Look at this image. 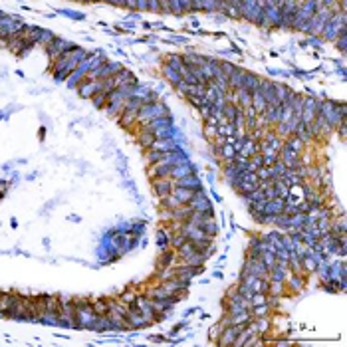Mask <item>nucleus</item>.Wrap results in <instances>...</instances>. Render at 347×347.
I'll return each instance as SVG.
<instances>
[{
    "label": "nucleus",
    "instance_id": "nucleus-1",
    "mask_svg": "<svg viewBox=\"0 0 347 347\" xmlns=\"http://www.w3.org/2000/svg\"><path fill=\"white\" fill-rule=\"evenodd\" d=\"M163 115H169V109H167V105H165L163 101H149V103H143L137 113V125L141 127V125H145V123H149V121H153V119L163 117Z\"/></svg>",
    "mask_w": 347,
    "mask_h": 347
},
{
    "label": "nucleus",
    "instance_id": "nucleus-2",
    "mask_svg": "<svg viewBox=\"0 0 347 347\" xmlns=\"http://www.w3.org/2000/svg\"><path fill=\"white\" fill-rule=\"evenodd\" d=\"M73 44L71 42H68V40H62V38H54L50 44L46 46V52L48 56H50V60L54 62V60H58L62 54H66V52H69V50H73Z\"/></svg>",
    "mask_w": 347,
    "mask_h": 347
},
{
    "label": "nucleus",
    "instance_id": "nucleus-3",
    "mask_svg": "<svg viewBox=\"0 0 347 347\" xmlns=\"http://www.w3.org/2000/svg\"><path fill=\"white\" fill-rule=\"evenodd\" d=\"M186 205H188V207H192V210H199V212H210V214H212V203L208 201V197L203 192V188L195 190L192 199H190Z\"/></svg>",
    "mask_w": 347,
    "mask_h": 347
},
{
    "label": "nucleus",
    "instance_id": "nucleus-4",
    "mask_svg": "<svg viewBox=\"0 0 347 347\" xmlns=\"http://www.w3.org/2000/svg\"><path fill=\"white\" fill-rule=\"evenodd\" d=\"M278 159L284 163L288 169H296L298 165H301V155H300V153H296V151L288 149L286 145H282V149H280V153H278Z\"/></svg>",
    "mask_w": 347,
    "mask_h": 347
},
{
    "label": "nucleus",
    "instance_id": "nucleus-5",
    "mask_svg": "<svg viewBox=\"0 0 347 347\" xmlns=\"http://www.w3.org/2000/svg\"><path fill=\"white\" fill-rule=\"evenodd\" d=\"M151 188H153V192H155V197H165V195H169V192H173V188H175V181L171 179V177H165V179H151Z\"/></svg>",
    "mask_w": 347,
    "mask_h": 347
},
{
    "label": "nucleus",
    "instance_id": "nucleus-6",
    "mask_svg": "<svg viewBox=\"0 0 347 347\" xmlns=\"http://www.w3.org/2000/svg\"><path fill=\"white\" fill-rule=\"evenodd\" d=\"M175 186H185V188H190V190H199V188H203V183L192 173V175H186L183 179H175Z\"/></svg>",
    "mask_w": 347,
    "mask_h": 347
},
{
    "label": "nucleus",
    "instance_id": "nucleus-7",
    "mask_svg": "<svg viewBox=\"0 0 347 347\" xmlns=\"http://www.w3.org/2000/svg\"><path fill=\"white\" fill-rule=\"evenodd\" d=\"M161 75L175 88L181 80H183V75H181V71L179 69H173L171 66H167V64H163V68H161Z\"/></svg>",
    "mask_w": 347,
    "mask_h": 347
},
{
    "label": "nucleus",
    "instance_id": "nucleus-8",
    "mask_svg": "<svg viewBox=\"0 0 347 347\" xmlns=\"http://www.w3.org/2000/svg\"><path fill=\"white\" fill-rule=\"evenodd\" d=\"M195 173V169H192V165H188L186 161L179 163V165H173V171H171V179L175 181V179H183V177H186V175H192Z\"/></svg>",
    "mask_w": 347,
    "mask_h": 347
},
{
    "label": "nucleus",
    "instance_id": "nucleus-9",
    "mask_svg": "<svg viewBox=\"0 0 347 347\" xmlns=\"http://www.w3.org/2000/svg\"><path fill=\"white\" fill-rule=\"evenodd\" d=\"M234 95H236V105L238 107H250L252 105V92H248V90H244V88H238V90H234Z\"/></svg>",
    "mask_w": 347,
    "mask_h": 347
},
{
    "label": "nucleus",
    "instance_id": "nucleus-10",
    "mask_svg": "<svg viewBox=\"0 0 347 347\" xmlns=\"http://www.w3.org/2000/svg\"><path fill=\"white\" fill-rule=\"evenodd\" d=\"M151 151H175L177 149V145H175V141L169 137H163V139H155L153 143H151V147H149Z\"/></svg>",
    "mask_w": 347,
    "mask_h": 347
},
{
    "label": "nucleus",
    "instance_id": "nucleus-11",
    "mask_svg": "<svg viewBox=\"0 0 347 347\" xmlns=\"http://www.w3.org/2000/svg\"><path fill=\"white\" fill-rule=\"evenodd\" d=\"M190 214H192V207H188V205H181V207H177L175 210H171V218L173 220H179V222H186L190 218Z\"/></svg>",
    "mask_w": 347,
    "mask_h": 347
},
{
    "label": "nucleus",
    "instance_id": "nucleus-12",
    "mask_svg": "<svg viewBox=\"0 0 347 347\" xmlns=\"http://www.w3.org/2000/svg\"><path fill=\"white\" fill-rule=\"evenodd\" d=\"M244 73H246V69L244 68H236L234 69V73L228 75V88H230V90H238V88H242Z\"/></svg>",
    "mask_w": 347,
    "mask_h": 347
},
{
    "label": "nucleus",
    "instance_id": "nucleus-13",
    "mask_svg": "<svg viewBox=\"0 0 347 347\" xmlns=\"http://www.w3.org/2000/svg\"><path fill=\"white\" fill-rule=\"evenodd\" d=\"M284 145L288 147V149H292V151H296V153H303V149H305V143L301 141L298 135H288V137L284 139Z\"/></svg>",
    "mask_w": 347,
    "mask_h": 347
},
{
    "label": "nucleus",
    "instance_id": "nucleus-14",
    "mask_svg": "<svg viewBox=\"0 0 347 347\" xmlns=\"http://www.w3.org/2000/svg\"><path fill=\"white\" fill-rule=\"evenodd\" d=\"M258 84H260V75H256L252 71H246V73H244V82H242V88H244V90L256 92V90H258Z\"/></svg>",
    "mask_w": 347,
    "mask_h": 347
},
{
    "label": "nucleus",
    "instance_id": "nucleus-15",
    "mask_svg": "<svg viewBox=\"0 0 347 347\" xmlns=\"http://www.w3.org/2000/svg\"><path fill=\"white\" fill-rule=\"evenodd\" d=\"M173 195L177 197V201L181 203V205H186L190 199H192V195H195V190H190V188H185V186H175L173 188Z\"/></svg>",
    "mask_w": 347,
    "mask_h": 347
},
{
    "label": "nucleus",
    "instance_id": "nucleus-16",
    "mask_svg": "<svg viewBox=\"0 0 347 347\" xmlns=\"http://www.w3.org/2000/svg\"><path fill=\"white\" fill-rule=\"evenodd\" d=\"M272 88H274V95H276V99L280 103H284V101L288 99L290 92H292L286 84H280V82H272Z\"/></svg>",
    "mask_w": 347,
    "mask_h": 347
},
{
    "label": "nucleus",
    "instance_id": "nucleus-17",
    "mask_svg": "<svg viewBox=\"0 0 347 347\" xmlns=\"http://www.w3.org/2000/svg\"><path fill=\"white\" fill-rule=\"evenodd\" d=\"M240 111H242V107H238L236 103H230V101H226V105L222 107V115H224V119H226L228 123H232Z\"/></svg>",
    "mask_w": 347,
    "mask_h": 347
},
{
    "label": "nucleus",
    "instance_id": "nucleus-18",
    "mask_svg": "<svg viewBox=\"0 0 347 347\" xmlns=\"http://www.w3.org/2000/svg\"><path fill=\"white\" fill-rule=\"evenodd\" d=\"M165 64H167V66H171L173 69H179V71H181L183 66H185V64H183V56H181V54H167V56H165Z\"/></svg>",
    "mask_w": 347,
    "mask_h": 347
},
{
    "label": "nucleus",
    "instance_id": "nucleus-19",
    "mask_svg": "<svg viewBox=\"0 0 347 347\" xmlns=\"http://www.w3.org/2000/svg\"><path fill=\"white\" fill-rule=\"evenodd\" d=\"M159 203H161V208H167V210H175L177 207H181V203L177 201V197H175L173 192H169V195L161 197V199H159Z\"/></svg>",
    "mask_w": 347,
    "mask_h": 347
},
{
    "label": "nucleus",
    "instance_id": "nucleus-20",
    "mask_svg": "<svg viewBox=\"0 0 347 347\" xmlns=\"http://www.w3.org/2000/svg\"><path fill=\"white\" fill-rule=\"evenodd\" d=\"M218 155H220L226 163H230V161H234V157H236V149H234V145H230V143H224V145L218 149Z\"/></svg>",
    "mask_w": 347,
    "mask_h": 347
},
{
    "label": "nucleus",
    "instance_id": "nucleus-21",
    "mask_svg": "<svg viewBox=\"0 0 347 347\" xmlns=\"http://www.w3.org/2000/svg\"><path fill=\"white\" fill-rule=\"evenodd\" d=\"M270 305L268 303H260V305H252L250 307V316H252V320H256V318H264V316H270Z\"/></svg>",
    "mask_w": 347,
    "mask_h": 347
},
{
    "label": "nucleus",
    "instance_id": "nucleus-22",
    "mask_svg": "<svg viewBox=\"0 0 347 347\" xmlns=\"http://www.w3.org/2000/svg\"><path fill=\"white\" fill-rule=\"evenodd\" d=\"M266 105H268V103H266L264 95L258 92V90H256V92H252V107H254L256 111H258V113H262V111L266 109Z\"/></svg>",
    "mask_w": 347,
    "mask_h": 347
},
{
    "label": "nucleus",
    "instance_id": "nucleus-23",
    "mask_svg": "<svg viewBox=\"0 0 347 347\" xmlns=\"http://www.w3.org/2000/svg\"><path fill=\"white\" fill-rule=\"evenodd\" d=\"M201 228L207 232L210 238H214V236L218 234V224H216V220H214L212 216H210V218H207V220L201 224Z\"/></svg>",
    "mask_w": 347,
    "mask_h": 347
},
{
    "label": "nucleus",
    "instance_id": "nucleus-24",
    "mask_svg": "<svg viewBox=\"0 0 347 347\" xmlns=\"http://www.w3.org/2000/svg\"><path fill=\"white\" fill-rule=\"evenodd\" d=\"M236 68H238V66H234V64H230V62H220V69H222V73H224L226 78H228V75H232Z\"/></svg>",
    "mask_w": 347,
    "mask_h": 347
},
{
    "label": "nucleus",
    "instance_id": "nucleus-25",
    "mask_svg": "<svg viewBox=\"0 0 347 347\" xmlns=\"http://www.w3.org/2000/svg\"><path fill=\"white\" fill-rule=\"evenodd\" d=\"M149 0H135V10H147Z\"/></svg>",
    "mask_w": 347,
    "mask_h": 347
},
{
    "label": "nucleus",
    "instance_id": "nucleus-26",
    "mask_svg": "<svg viewBox=\"0 0 347 347\" xmlns=\"http://www.w3.org/2000/svg\"><path fill=\"white\" fill-rule=\"evenodd\" d=\"M0 16H2V12H0Z\"/></svg>",
    "mask_w": 347,
    "mask_h": 347
}]
</instances>
